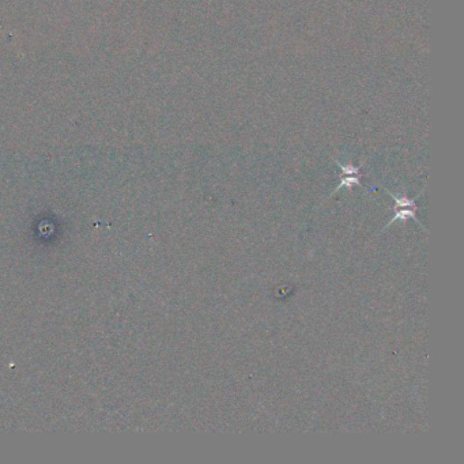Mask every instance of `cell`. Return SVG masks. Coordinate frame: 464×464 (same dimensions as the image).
<instances>
[{
  "label": "cell",
  "instance_id": "cell-1",
  "mask_svg": "<svg viewBox=\"0 0 464 464\" xmlns=\"http://www.w3.org/2000/svg\"><path fill=\"white\" fill-rule=\"evenodd\" d=\"M415 211H417V207L394 208V218H392V219H391V221H389V222L384 226V230H387L388 228H391V226H392L394 224H396V222H405V221H407V219H414V221H417L419 225H422L417 219Z\"/></svg>",
  "mask_w": 464,
  "mask_h": 464
},
{
  "label": "cell",
  "instance_id": "cell-2",
  "mask_svg": "<svg viewBox=\"0 0 464 464\" xmlns=\"http://www.w3.org/2000/svg\"><path fill=\"white\" fill-rule=\"evenodd\" d=\"M359 177L361 174H342L341 176V182H339V185L336 187L335 191L332 192L331 195L336 194V192H339L341 189H351L354 185H359L361 182H359Z\"/></svg>",
  "mask_w": 464,
  "mask_h": 464
},
{
  "label": "cell",
  "instance_id": "cell-3",
  "mask_svg": "<svg viewBox=\"0 0 464 464\" xmlns=\"http://www.w3.org/2000/svg\"><path fill=\"white\" fill-rule=\"evenodd\" d=\"M387 195H389L395 202V207L394 208H405V207H417L415 204V200L419 196L418 195L417 198H414V199H410V198H407L405 195H396L394 192H391V191H388L387 189Z\"/></svg>",
  "mask_w": 464,
  "mask_h": 464
}]
</instances>
